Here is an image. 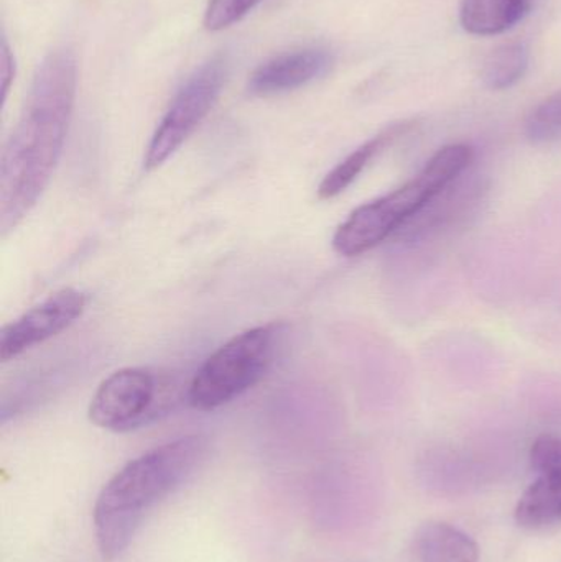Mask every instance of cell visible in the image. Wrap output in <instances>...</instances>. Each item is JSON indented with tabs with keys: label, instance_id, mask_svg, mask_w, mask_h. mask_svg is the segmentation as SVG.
<instances>
[{
	"label": "cell",
	"instance_id": "obj_1",
	"mask_svg": "<svg viewBox=\"0 0 561 562\" xmlns=\"http://www.w3.org/2000/svg\"><path fill=\"white\" fill-rule=\"evenodd\" d=\"M78 88L71 49L49 53L33 76L22 114L0 160V233H12L52 181L65 147Z\"/></svg>",
	"mask_w": 561,
	"mask_h": 562
},
{
	"label": "cell",
	"instance_id": "obj_2",
	"mask_svg": "<svg viewBox=\"0 0 561 562\" xmlns=\"http://www.w3.org/2000/svg\"><path fill=\"white\" fill-rule=\"evenodd\" d=\"M207 451L204 436H183L132 459L112 475L92 512L102 560H117L127 550L148 514L200 469Z\"/></svg>",
	"mask_w": 561,
	"mask_h": 562
},
{
	"label": "cell",
	"instance_id": "obj_3",
	"mask_svg": "<svg viewBox=\"0 0 561 562\" xmlns=\"http://www.w3.org/2000/svg\"><path fill=\"white\" fill-rule=\"evenodd\" d=\"M473 158L474 150L467 144L440 148L407 183L356 207L336 231L333 249L345 257L362 256L374 249L453 183Z\"/></svg>",
	"mask_w": 561,
	"mask_h": 562
},
{
	"label": "cell",
	"instance_id": "obj_4",
	"mask_svg": "<svg viewBox=\"0 0 561 562\" xmlns=\"http://www.w3.org/2000/svg\"><path fill=\"white\" fill-rule=\"evenodd\" d=\"M283 334V324L270 323L231 337L194 373L188 403L200 412H211L253 389L276 362Z\"/></svg>",
	"mask_w": 561,
	"mask_h": 562
},
{
	"label": "cell",
	"instance_id": "obj_5",
	"mask_svg": "<svg viewBox=\"0 0 561 562\" xmlns=\"http://www.w3.org/2000/svg\"><path fill=\"white\" fill-rule=\"evenodd\" d=\"M167 383L145 367H127L111 373L96 390L89 405V419L109 431L142 428L164 416L173 405Z\"/></svg>",
	"mask_w": 561,
	"mask_h": 562
},
{
	"label": "cell",
	"instance_id": "obj_6",
	"mask_svg": "<svg viewBox=\"0 0 561 562\" xmlns=\"http://www.w3.org/2000/svg\"><path fill=\"white\" fill-rule=\"evenodd\" d=\"M229 72L226 55H216L200 66L178 89L145 154L147 170L161 167L193 135L216 104Z\"/></svg>",
	"mask_w": 561,
	"mask_h": 562
},
{
	"label": "cell",
	"instance_id": "obj_7",
	"mask_svg": "<svg viewBox=\"0 0 561 562\" xmlns=\"http://www.w3.org/2000/svg\"><path fill=\"white\" fill-rule=\"evenodd\" d=\"M88 297L75 288H63L49 294L42 303L26 311L13 323L7 324L0 334V359H16L38 344L68 329L85 313Z\"/></svg>",
	"mask_w": 561,
	"mask_h": 562
},
{
	"label": "cell",
	"instance_id": "obj_8",
	"mask_svg": "<svg viewBox=\"0 0 561 562\" xmlns=\"http://www.w3.org/2000/svg\"><path fill=\"white\" fill-rule=\"evenodd\" d=\"M530 464L537 479L516 507V521L529 530L561 524V438L542 435L530 448Z\"/></svg>",
	"mask_w": 561,
	"mask_h": 562
},
{
	"label": "cell",
	"instance_id": "obj_9",
	"mask_svg": "<svg viewBox=\"0 0 561 562\" xmlns=\"http://www.w3.org/2000/svg\"><path fill=\"white\" fill-rule=\"evenodd\" d=\"M335 56L319 46L283 53L262 63L250 75L247 89L250 94L269 98L296 91L332 71Z\"/></svg>",
	"mask_w": 561,
	"mask_h": 562
},
{
	"label": "cell",
	"instance_id": "obj_10",
	"mask_svg": "<svg viewBox=\"0 0 561 562\" xmlns=\"http://www.w3.org/2000/svg\"><path fill=\"white\" fill-rule=\"evenodd\" d=\"M417 562H478L480 548L470 535L444 521H428L418 527L412 540Z\"/></svg>",
	"mask_w": 561,
	"mask_h": 562
},
{
	"label": "cell",
	"instance_id": "obj_11",
	"mask_svg": "<svg viewBox=\"0 0 561 562\" xmlns=\"http://www.w3.org/2000/svg\"><path fill=\"white\" fill-rule=\"evenodd\" d=\"M411 122H402V124L392 125V127L385 128L384 132L372 137L371 140L362 144L361 147L356 148L352 154H349L341 164L336 165V167L323 178L318 187L319 200H333V198L345 193V191L358 180L359 175L368 168V165L374 160L375 155L381 154L395 138L411 131Z\"/></svg>",
	"mask_w": 561,
	"mask_h": 562
},
{
	"label": "cell",
	"instance_id": "obj_12",
	"mask_svg": "<svg viewBox=\"0 0 561 562\" xmlns=\"http://www.w3.org/2000/svg\"><path fill=\"white\" fill-rule=\"evenodd\" d=\"M532 0H461V26L471 35H501L529 13Z\"/></svg>",
	"mask_w": 561,
	"mask_h": 562
},
{
	"label": "cell",
	"instance_id": "obj_13",
	"mask_svg": "<svg viewBox=\"0 0 561 562\" xmlns=\"http://www.w3.org/2000/svg\"><path fill=\"white\" fill-rule=\"evenodd\" d=\"M527 66H529V52L526 46L523 43H507V45L497 46L487 55L481 78L487 88L503 91L524 78Z\"/></svg>",
	"mask_w": 561,
	"mask_h": 562
},
{
	"label": "cell",
	"instance_id": "obj_14",
	"mask_svg": "<svg viewBox=\"0 0 561 562\" xmlns=\"http://www.w3.org/2000/svg\"><path fill=\"white\" fill-rule=\"evenodd\" d=\"M526 137L532 144H557L561 140V94L540 102L527 115L524 125Z\"/></svg>",
	"mask_w": 561,
	"mask_h": 562
},
{
	"label": "cell",
	"instance_id": "obj_15",
	"mask_svg": "<svg viewBox=\"0 0 561 562\" xmlns=\"http://www.w3.org/2000/svg\"><path fill=\"white\" fill-rule=\"evenodd\" d=\"M263 0H210L204 12V26L221 32L243 22Z\"/></svg>",
	"mask_w": 561,
	"mask_h": 562
},
{
	"label": "cell",
	"instance_id": "obj_16",
	"mask_svg": "<svg viewBox=\"0 0 561 562\" xmlns=\"http://www.w3.org/2000/svg\"><path fill=\"white\" fill-rule=\"evenodd\" d=\"M13 72H15V65H13V56L10 53L9 45L5 40L2 43V56H0V75H2V92L3 99L7 98L9 92L10 82L13 81Z\"/></svg>",
	"mask_w": 561,
	"mask_h": 562
}]
</instances>
